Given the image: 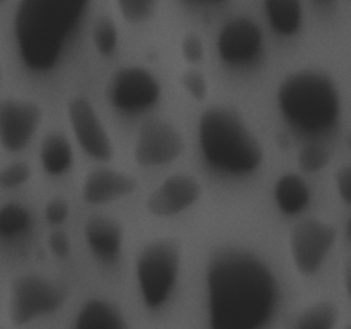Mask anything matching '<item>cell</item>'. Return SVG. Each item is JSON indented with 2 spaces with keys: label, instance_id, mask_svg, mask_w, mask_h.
<instances>
[{
  "label": "cell",
  "instance_id": "obj_1",
  "mask_svg": "<svg viewBox=\"0 0 351 329\" xmlns=\"http://www.w3.org/2000/svg\"><path fill=\"white\" fill-rule=\"evenodd\" d=\"M209 329H264L280 305V283L256 252L216 250L206 266Z\"/></svg>",
  "mask_w": 351,
  "mask_h": 329
},
{
  "label": "cell",
  "instance_id": "obj_2",
  "mask_svg": "<svg viewBox=\"0 0 351 329\" xmlns=\"http://www.w3.org/2000/svg\"><path fill=\"white\" fill-rule=\"evenodd\" d=\"M86 0H23L14 14L17 51L29 71L57 67L88 12Z\"/></svg>",
  "mask_w": 351,
  "mask_h": 329
},
{
  "label": "cell",
  "instance_id": "obj_3",
  "mask_svg": "<svg viewBox=\"0 0 351 329\" xmlns=\"http://www.w3.org/2000/svg\"><path fill=\"white\" fill-rule=\"evenodd\" d=\"M197 139L206 163L226 175H250L264 161V146L239 110L209 106L197 122Z\"/></svg>",
  "mask_w": 351,
  "mask_h": 329
},
{
  "label": "cell",
  "instance_id": "obj_4",
  "mask_svg": "<svg viewBox=\"0 0 351 329\" xmlns=\"http://www.w3.org/2000/svg\"><path fill=\"white\" fill-rule=\"evenodd\" d=\"M278 108L295 132L326 134L338 125L341 96L335 79L319 69L290 72L278 86Z\"/></svg>",
  "mask_w": 351,
  "mask_h": 329
},
{
  "label": "cell",
  "instance_id": "obj_5",
  "mask_svg": "<svg viewBox=\"0 0 351 329\" xmlns=\"http://www.w3.org/2000/svg\"><path fill=\"white\" fill-rule=\"evenodd\" d=\"M182 243L177 239H156L141 249L136 259V278L141 298L151 310L167 304L178 281Z\"/></svg>",
  "mask_w": 351,
  "mask_h": 329
},
{
  "label": "cell",
  "instance_id": "obj_6",
  "mask_svg": "<svg viewBox=\"0 0 351 329\" xmlns=\"http://www.w3.org/2000/svg\"><path fill=\"white\" fill-rule=\"evenodd\" d=\"M69 298V287L41 274H23L12 280L9 293V319L26 326L41 315L60 310Z\"/></svg>",
  "mask_w": 351,
  "mask_h": 329
},
{
  "label": "cell",
  "instance_id": "obj_7",
  "mask_svg": "<svg viewBox=\"0 0 351 329\" xmlns=\"http://www.w3.org/2000/svg\"><path fill=\"white\" fill-rule=\"evenodd\" d=\"M106 96L117 112L137 115L160 101L161 84L149 69L143 65H123L110 77Z\"/></svg>",
  "mask_w": 351,
  "mask_h": 329
},
{
  "label": "cell",
  "instance_id": "obj_8",
  "mask_svg": "<svg viewBox=\"0 0 351 329\" xmlns=\"http://www.w3.org/2000/svg\"><path fill=\"white\" fill-rule=\"evenodd\" d=\"M338 230L317 218L298 221L290 232V254L298 273L311 276L317 273L331 252Z\"/></svg>",
  "mask_w": 351,
  "mask_h": 329
},
{
  "label": "cell",
  "instance_id": "obj_9",
  "mask_svg": "<svg viewBox=\"0 0 351 329\" xmlns=\"http://www.w3.org/2000/svg\"><path fill=\"white\" fill-rule=\"evenodd\" d=\"M185 149L180 130L165 119H149L137 134L134 146V160L139 167L153 168L170 164L178 160Z\"/></svg>",
  "mask_w": 351,
  "mask_h": 329
},
{
  "label": "cell",
  "instance_id": "obj_10",
  "mask_svg": "<svg viewBox=\"0 0 351 329\" xmlns=\"http://www.w3.org/2000/svg\"><path fill=\"white\" fill-rule=\"evenodd\" d=\"M43 122V108L33 99H0V146L19 153L33 141Z\"/></svg>",
  "mask_w": 351,
  "mask_h": 329
},
{
  "label": "cell",
  "instance_id": "obj_11",
  "mask_svg": "<svg viewBox=\"0 0 351 329\" xmlns=\"http://www.w3.org/2000/svg\"><path fill=\"white\" fill-rule=\"evenodd\" d=\"M67 117L75 141L89 158L96 161L112 160L113 151H115L112 137L88 98L74 96L69 99Z\"/></svg>",
  "mask_w": 351,
  "mask_h": 329
},
{
  "label": "cell",
  "instance_id": "obj_12",
  "mask_svg": "<svg viewBox=\"0 0 351 329\" xmlns=\"http://www.w3.org/2000/svg\"><path fill=\"white\" fill-rule=\"evenodd\" d=\"M218 53L228 65H249L264 50V33L259 24L245 16L230 19L218 33Z\"/></svg>",
  "mask_w": 351,
  "mask_h": 329
},
{
  "label": "cell",
  "instance_id": "obj_13",
  "mask_svg": "<svg viewBox=\"0 0 351 329\" xmlns=\"http://www.w3.org/2000/svg\"><path fill=\"white\" fill-rule=\"evenodd\" d=\"M202 187L199 180L187 173L170 175L146 199V209L156 218H171L199 201Z\"/></svg>",
  "mask_w": 351,
  "mask_h": 329
},
{
  "label": "cell",
  "instance_id": "obj_14",
  "mask_svg": "<svg viewBox=\"0 0 351 329\" xmlns=\"http://www.w3.org/2000/svg\"><path fill=\"white\" fill-rule=\"evenodd\" d=\"M137 188V180L125 171L113 168L91 170L82 184V197L88 204H106L132 194Z\"/></svg>",
  "mask_w": 351,
  "mask_h": 329
},
{
  "label": "cell",
  "instance_id": "obj_15",
  "mask_svg": "<svg viewBox=\"0 0 351 329\" xmlns=\"http://www.w3.org/2000/svg\"><path fill=\"white\" fill-rule=\"evenodd\" d=\"M84 239L96 257L112 263L122 252L123 228L110 216L91 215L84 223Z\"/></svg>",
  "mask_w": 351,
  "mask_h": 329
},
{
  "label": "cell",
  "instance_id": "obj_16",
  "mask_svg": "<svg viewBox=\"0 0 351 329\" xmlns=\"http://www.w3.org/2000/svg\"><path fill=\"white\" fill-rule=\"evenodd\" d=\"M72 329H129L122 310L105 298H89L77 310Z\"/></svg>",
  "mask_w": 351,
  "mask_h": 329
},
{
  "label": "cell",
  "instance_id": "obj_17",
  "mask_svg": "<svg viewBox=\"0 0 351 329\" xmlns=\"http://www.w3.org/2000/svg\"><path fill=\"white\" fill-rule=\"evenodd\" d=\"M311 187L297 173H283L274 184V202L283 215L295 216L307 209L311 202Z\"/></svg>",
  "mask_w": 351,
  "mask_h": 329
},
{
  "label": "cell",
  "instance_id": "obj_18",
  "mask_svg": "<svg viewBox=\"0 0 351 329\" xmlns=\"http://www.w3.org/2000/svg\"><path fill=\"white\" fill-rule=\"evenodd\" d=\"M40 163L50 177L67 173L74 164V149L69 137L62 132H50L40 146Z\"/></svg>",
  "mask_w": 351,
  "mask_h": 329
},
{
  "label": "cell",
  "instance_id": "obj_19",
  "mask_svg": "<svg viewBox=\"0 0 351 329\" xmlns=\"http://www.w3.org/2000/svg\"><path fill=\"white\" fill-rule=\"evenodd\" d=\"M264 12L274 33L293 36L304 23V7L298 0H266Z\"/></svg>",
  "mask_w": 351,
  "mask_h": 329
},
{
  "label": "cell",
  "instance_id": "obj_20",
  "mask_svg": "<svg viewBox=\"0 0 351 329\" xmlns=\"http://www.w3.org/2000/svg\"><path fill=\"white\" fill-rule=\"evenodd\" d=\"M33 225V216L29 209L17 202L0 208V239L12 240L24 235Z\"/></svg>",
  "mask_w": 351,
  "mask_h": 329
},
{
  "label": "cell",
  "instance_id": "obj_21",
  "mask_svg": "<svg viewBox=\"0 0 351 329\" xmlns=\"http://www.w3.org/2000/svg\"><path fill=\"white\" fill-rule=\"evenodd\" d=\"M338 308L331 302H317L305 308L295 321L293 329H335Z\"/></svg>",
  "mask_w": 351,
  "mask_h": 329
},
{
  "label": "cell",
  "instance_id": "obj_22",
  "mask_svg": "<svg viewBox=\"0 0 351 329\" xmlns=\"http://www.w3.org/2000/svg\"><path fill=\"white\" fill-rule=\"evenodd\" d=\"M91 40L96 51L103 57H110L119 45V29L110 16L96 17L91 27Z\"/></svg>",
  "mask_w": 351,
  "mask_h": 329
},
{
  "label": "cell",
  "instance_id": "obj_23",
  "mask_svg": "<svg viewBox=\"0 0 351 329\" xmlns=\"http://www.w3.org/2000/svg\"><path fill=\"white\" fill-rule=\"evenodd\" d=\"M331 160V151L321 143H308L298 153V167L307 173L322 170Z\"/></svg>",
  "mask_w": 351,
  "mask_h": 329
},
{
  "label": "cell",
  "instance_id": "obj_24",
  "mask_svg": "<svg viewBox=\"0 0 351 329\" xmlns=\"http://www.w3.org/2000/svg\"><path fill=\"white\" fill-rule=\"evenodd\" d=\"M117 7L123 19L130 24L146 23L158 10V3L154 0H119Z\"/></svg>",
  "mask_w": 351,
  "mask_h": 329
},
{
  "label": "cell",
  "instance_id": "obj_25",
  "mask_svg": "<svg viewBox=\"0 0 351 329\" xmlns=\"http://www.w3.org/2000/svg\"><path fill=\"white\" fill-rule=\"evenodd\" d=\"M29 164L26 161H12L0 170V188H16L31 178Z\"/></svg>",
  "mask_w": 351,
  "mask_h": 329
},
{
  "label": "cell",
  "instance_id": "obj_26",
  "mask_svg": "<svg viewBox=\"0 0 351 329\" xmlns=\"http://www.w3.org/2000/svg\"><path fill=\"white\" fill-rule=\"evenodd\" d=\"M180 84L195 101H204L206 96H208V79H206V75L202 74L201 71L187 69V71L180 75Z\"/></svg>",
  "mask_w": 351,
  "mask_h": 329
},
{
  "label": "cell",
  "instance_id": "obj_27",
  "mask_svg": "<svg viewBox=\"0 0 351 329\" xmlns=\"http://www.w3.org/2000/svg\"><path fill=\"white\" fill-rule=\"evenodd\" d=\"M180 51L185 62H189V64H197V62H201L204 58V41H202V38L197 33H187L182 38Z\"/></svg>",
  "mask_w": 351,
  "mask_h": 329
},
{
  "label": "cell",
  "instance_id": "obj_28",
  "mask_svg": "<svg viewBox=\"0 0 351 329\" xmlns=\"http://www.w3.org/2000/svg\"><path fill=\"white\" fill-rule=\"evenodd\" d=\"M71 215V206L64 197H53L45 206V218L51 226H58L65 223Z\"/></svg>",
  "mask_w": 351,
  "mask_h": 329
},
{
  "label": "cell",
  "instance_id": "obj_29",
  "mask_svg": "<svg viewBox=\"0 0 351 329\" xmlns=\"http://www.w3.org/2000/svg\"><path fill=\"white\" fill-rule=\"evenodd\" d=\"M48 249L53 254L55 257H67L71 254V239L65 232L62 230H55V232L50 233L48 236Z\"/></svg>",
  "mask_w": 351,
  "mask_h": 329
},
{
  "label": "cell",
  "instance_id": "obj_30",
  "mask_svg": "<svg viewBox=\"0 0 351 329\" xmlns=\"http://www.w3.org/2000/svg\"><path fill=\"white\" fill-rule=\"evenodd\" d=\"M336 188L339 197L351 206V164H346L336 171Z\"/></svg>",
  "mask_w": 351,
  "mask_h": 329
},
{
  "label": "cell",
  "instance_id": "obj_31",
  "mask_svg": "<svg viewBox=\"0 0 351 329\" xmlns=\"http://www.w3.org/2000/svg\"><path fill=\"white\" fill-rule=\"evenodd\" d=\"M345 290L346 293H348V298L351 302V260L350 263H346L345 266Z\"/></svg>",
  "mask_w": 351,
  "mask_h": 329
},
{
  "label": "cell",
  "instance_id": "obj_32",
  "mask_svg": "<svg viewBox=\"0 0 351 329\" xmlns=\"http://www.w3.org/2000/svg\"><path fill=\"white\" fill-rule=\"evenodd\" d=\"M346 230H348V235H350V239H351V218H350V221H348V226H346Z\"/></svg>",
  "mask_w": 351,
  "mask_h": 329
},
{
  "label": "cell",
  "instance_id": "obj_33",
  "mask_svg": "<svg viewBox=\"0 0 351 329\" xmlns=\"http://www.w3.org/2000/svg\"><path fill=\"white\" fill-rule=\"evenodd\" d=\"M346 144H348V147H350V149H351V134H350V137H348V139H346Z\"/></svg>",
  "mask_w": 351,
  "mask_h": 329
},
{
  "label": "cell",
  "instance_id": "obj_34",
  "mask_svg": "<svg viewBox=\"0 0 351 329\" xmlns=\"http://www.w3.org/2000/svg\"><path fill=\"white\" fill-rule=\"evenodd\" d=\"M2 77H3V74H2V67H0V84H2Z\"/></svg>",
  "mask_w": 351,
  "mask_h": 329
},
{
  "label": "cell",
  "instance_id": "obj_35",
  "mask_svg": "<svg viewBox=\"0 0 351 329\" xmlns=\"http://www.w3.org/2000/svg\"><path fill=\"white\" fill-rule=\"evenodd\" d=\"M346 329H351V324H350V326H346Z\"/></svg>",
  "mask_w": 351,
  "mask_h": 329
}]
</instances>
